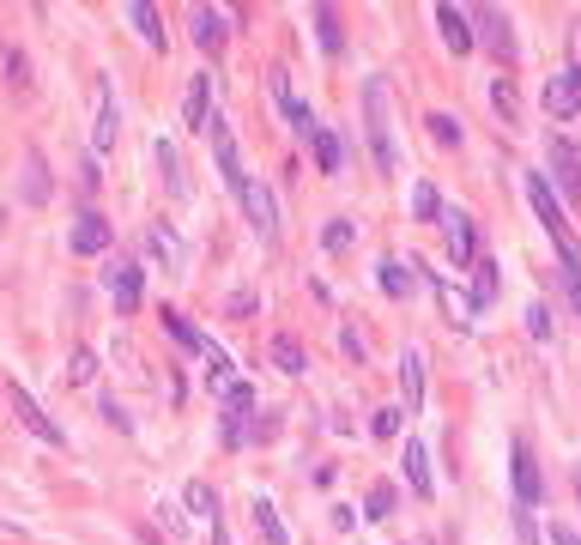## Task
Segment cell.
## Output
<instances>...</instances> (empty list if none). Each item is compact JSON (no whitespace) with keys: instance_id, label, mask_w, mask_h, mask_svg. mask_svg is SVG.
Instances as JSON below:
<instances>
[{"instance_id":"cell-37","label":"cell","mask_w":581,"mask_h":545,"mask_svg":"<svg viewBox=\"0 0 581 545\" xmlns=\"http://www.w3.org/2000/svg\"><path fill=\"white\" fill-rule=\"evenodd\" d=\"M551 545H581L575 527H551Z\"/></svg>"},{"instance_id":"cell-31","label":"cell","mask_w":581,"mask_h":545,"mask_svg":"<svg viewBox=\"0 0 581 545\" xmlns=\"http://www.w3.org/2000/svg\"><path fill=\"white\" fill-rule=\"evenodd\" d=\"M527 333H533V340H551V309L546 304H527Z\"/></svg>"},{"instance_id":"cell-35","label":"cell","mask_w":581,"mask_h":545,"mask_svg":"<svg viewBox=\"0 0 581 545\" xmlns=\"http://www.w3.org/2000/svg\"><path fill=\"white\" fill-rule=\"evenodd\" d=\"M321 243H328V249H345V243H352V225H345V218H333V225L321 230Z\"/></svg>"},{"instance_id":"cell-33","label":"cell","mask_w":581,"mask_h":545,"mask_svg":"<svg viewBox=\"0 0 581 545\" xmlns=\"http://www.w3.org/2000/svg\"><path fill=\"white\" fill-rule=\"evenodd\" d=\"M188 510H194V515H206V522H218V510H212V491H206V485H188Z\"/></svg>"},{"instance_id":"cell-3","label":"cell","mask_w":581,"mask_h":545,"mask_svg":"<svg viewBox=\"0 0 581 545\" xmlns=\"http://www.w3.org/2000/svg\"><path fill=\"white\" fill-rule=\"evenodd\" d=\"M364 134H370V158H376V171H394V134H387V85L382 80L364 85Z\"/></svg>"},{"instance_id":"cell-30","label":"cell","mask_w":581,"mask_h":545,"mask_svg":"<svg viewBox=\"0 0 581 545\" xmlns=\"http://www.w3.org/2000/svg\"><path fill=\"white\" fill-rule=\"evenodd\" d=\"M273 363L286 376H303V346H291V340H273Z\"/></svg>"},{"instance_id":"cell-13","label":"cell","mask_w":581,"mask_h":545,"mask_svg":"<svg viewBox=\"0 0 581 545\" xmlns=\"http://www.w3.org/2000/svg\"><path fill=\"white\" fill-rule=\"evenodd\" d=\"M183 122L188 127H212V73H194V85L183 97Z\"/></svg>"},{"instance_id":"cell-16","label":"cell","mask_w":581,"mask_h":545,"mask_svg":"<svg viewBox=\"0 0 581 545\" xmlns=\"http://www.w3.org/2000/svg\"><path fill=\"white\" fill-rule=\"evenodd\" d=\"M406 485L418 497H436V473H430V449L424 443H406Z\"/></svg>"},{"instance_id":"cell-4","label":"cell","mask_w":581,"mask_h":545,"mask_svg":"<svg viewBox=\"0 0 581 545\" xmlns=\"http://www.w3.org/2000/svg\"><path fill=\"white\" fill-rule=\"evenodd\" d=\"M237 200H242V213H249L255 237H273V230H279V200H273V188H267L261 176H242V182H237Z\"/></svg>"},{"instance_id":"cell-11","label":"cell","mask_w":581,"mask_h":545,"mask_svg":"<svg viewBox=\"0 0 581 545\" xmlns=\"http://www.w3.org/2000/svg\"><path fill=\"white\" fill-rule=\"evenodd\" d=\"M551 171H558V182H563V194L570 200H581V146L575 140H551Z\"/></svg>"},{"instance_id":"cell-1","label":"cell","mask_w":581,"mask_h":545,"mask_svg":"<svg viewBox=\"0 0 581 545\" xmlns=\"http://www.w3.org/2000/svg\"><path fill=\"white\" fill-rule=\"evenodd\" d=\"M164 328L176 333V340L188 346V352H200L206 358V382L218 388V394L230 400V407H249V382H237V370H230V358H225V346L212 340V333H200V328H188L183 316H164Z\"/></svg>"},{"instance_id":"cell-32","label":"cell","mask_w":581,"mask_h":545,"mask_svg":"<svg viewBox=\"0 0 581 545\" xmlns=\"http://www.w3.org/2000/svg\"><path fill=\"white\" fill-rule=\"evenodd\" d=\"M430 134L443 140V146H460V122L455 115H430Z\"/></svg>"},{"instance_id":"cell-20","label":"cell","mask_w":581,"mask_h":545,"mask_svg":"<svg viewBox=\"0 0 581 545\" xmlns=\"http://www.w3.org/2000/svg\"><path fill=\"white\" fill-rule=\"evenodd\" d=\"M110 140H115V91H110V80H103V85H97V127H92V146L110 152Z\"/></svg>"},{"instance_id":"cell-2","label":"cell","mask_w":581,"mask_h":545,"mask_svg":"<svg viewBox=\"0 0 581 545\" xmlns=\"http://www.w3.org/2000/svg\"><path fill=\"white\" fill-rule=\"evenodd\" d=\"M527 200H533V218H539V225H546V237L558 243V255H563V272H570V279H581V249H575V237H570V218H563L558 194H551V182L539 176V171H527Z\"/></svg>"},{"instance_id":"cell-22","label":"cell","mask_w":581,"mask_h":545,"mask_svg":"<svg viewBox=\"0 0 581 545\" xmlns=\"http://www.w3.org/2000/svg\"><path fill=\"white\" fill-rule=\"evenodd\" d=\"M497 304V261H473V309Z\"/></svg>"},{"instance_id":"cell-7","label":"cell","mask_w":581,"mask_h":545,"mask_svg":"<svg viewBox=\"0 0 581 545\" xmlns=\"http://www.w3.org/2000/svg\"><path fill=\"white\" fill-rule=\"evenodd\" d=\"M575 110H581V68H558L546 80V115L563 122V115H575Z\"/></svg>"},{"instance_id":"cell-10","label":"cell","mask_w":581,"mask_h":545,"mask_svg":"<svg viewBox=\"0 0 581 545\" xmlns=\"http://www.w3.org/2000/svg\"><path fill=\"white\" fill-rule=\"evenodd\" d=\"M443 230H448V261L455 267L479 261V243H473V218L467 213H443Z\"/></svg>"},{"instance_id":"cell-23","label":"cell","mask_w":581,"mask_h":545,"mask_svg":"<svg viewBox=\"0 0 581 545\" xmlns=\"http://www.w3.org/2000/svg\"><path fill=\"white\" fill-rule=\"evenodd\" d=\"M127 19H134V31L146 37L152 49H164V24H158V7H146V0H139V7H127Z\"/></svg>"},{"instance_id":"cell-21","label":"cell","mask_w":581,"mask_h":545,"mask_svg":"<svg viewBox=\"0 0 581 545\" xmlns=\"http://www.w3.org/2000/svg\"><path fill=\"white\" fill-rule=\"evenodd\" d=\"M309 146H315V164H321L328 176H340V171H345V140H340V134L315 127V140H309Z\"/></svg>"},{"instance_id":"cell-28","label":"cell","mask_w":581,"mask_h":545,"mask_svg":"<svg viewBox=\"0 0 581 545\" xmlns=\"http://www.w3.org/2000/svg\"><path fill=\"white\" fill-rule=\"evenodd\" d=\"M490 103H497V115H502V122H521V103H515V85H509V80H497V85H490Z\"/></svg>"},{"instance_id":"cell-8","label":"cell","mask_w":581,"mask_h":545,"mask_svg":"<svg viewBox=\"0 0 581 545\" xmlns=\"http://www.w3.org/2000/svg\"><path fill=\"white\" fill-rule=\"evenodd\" d=\"M139 285H146V267H139V261H115L110 267V297H115L122 316H134V309H139Z\"/></svg>"},{"instance_id":"cell-24","label":"cell","mask_w":581,"mask_h":545,"mask_svg":"<svg viewBox=\"0 0 581 545\" xmlns=\"http://www.w3.org/2000/svg\"><path fill=\"white\" fill-rule=\"evenodd\" d=\"M376 285L387 297H412V272H406V261H382L376 267Z\"/></svg>"},{"instance_id":"cell-6","label":"cell","mask_w":581,"mask_h":545,"mask_svg":"<svg viewBox=\"0 0 581 545\" xmlns=\"http://www.w3.org/2000/svg\"><path fill=\"white\" fill-rule=\"evenodd\" d=\"M509 473H515V497H521V510H533L539 503V461H533V449H527V436H515L509 443Z\"/></svg>"},{"instance_id":"cell-9","label":"cell","mask_w":581,"mask_h":545,"mask_svg":"<svg viewBox=\"0 0 581 545\" xmlns=\"http://www.w3.org/2000/svg\"><path fill=\"white\" fill-rule=\"evenodd\" d=\"M473 24H479V37H485V49H490V55H497L502 68H509V61H515V37H509V19H502L497 7H485V12H473Z\"/></svg>"},{"instance_id":"cell-19","label":"cell","mask_w":581,"mask_h":545,"mask_svg":"<svg viewBox=\"0 0 581 545\" xmlns=\"http://www.w3.org/2000/svg\"><path fill=\"white\" fill-rule=\"evenodd\" d=\"M400 388H406V412L424 407V358L418 352H400Z\"/></svg>"},{"instance_id":"cell-14","label":"cell","mask_w":581,"mask_h":545,"mask_svg":"<svg viewBox=\"0 0 581 545\" xmlns=\"http://www.w3.org/2000/svg\"><path fill=\"white\" fill-rule=\"evenodd\" d=\"M212 152H218V171H225V182H230V194H237V182H242V164H237V140H230V127H225V115H212Z\"/></svg>"},{"instance_id":"cell-34","label":"cell","mask_w":581,"mask_h":545,"mask_svg":"<svg viewBox=\"0 0 581 545\" xmlns=\"http://www.w3.org/2000/svg\"><path fill=\"white\" fill-rule=\"evenodd\" d=\"M158 164H164V182H170V194H183V171H176V152L158 146Z\"/></svg>"},{"instance_id":"cell-26","label":"cell","mask_w":581,"mask_h":545,"mask_svg":"<svg viewBox=\"0 0 581 545\" xmlns=\"http://www.w3.org/2000/svg\"><path fill=\"white\" fill-rule=\"evenodd\" d=\"M436 213H443V200H436V188H430V182H418V188H412V218H424V225H436Z\"/></svg>"},{"instance_id":"cell-12","label":"cell","mask_w":581,"mask_h":545,"mask_svg":"<svg viewBox=\"0 0 581 545\" xmlns=\"http://www.w3.org/2000/svg\"><path fill=\"white\" fill-rule=\"evenodd\" d=\"M146 243L158 249V261L170 267V272H188V249H183V237H176L164 218H152V225H146Z\"/></svg>"},{"instance_id":"cell-36","label":"cell","mask_w":581,"mask_h":545,"mask_svg":"<svg viewBox=\"0 0 581 545\" xmlns=\"http://www.w3.org/2000/svg\"><path fill=\"white\" fill-rule=\"evenodd\" d=\"M400 419H406V412L382 407V412H376V424H370V431H376V436H394V431H400Z\"/></svg>"},{"instance_id":"cell-17","label":"cell","mask_w":581,"mask_h":545,"mask_svg":"<svg viewBox=\"0 0 581 545\" xmlns=\"http://www.w3.org/2000/svg\"><path fill=\"white\" fill-rule=\"evenodd\" d=\"M73 249L80 255L110 249V225H103V213H80V225H73Z\"/></svg>"},{"instance_id":"cell-25","label":"cell","mask_w":581,"mask_h":545,"mask_svg":"<svg viewBox=\"0 0 581 545\" xmlns=\"http://www.w3.org/2000/svg\"><path fill=\"white\" fill-rule=\"evenodd\" d=\"M315 37H321V49H345V31L333 19V7H315Z\"/></svg>"},{"instance_id":"cell-15","label":"cell","mask_w":581,"mask_h":545,"mask_svg":"<svg viewBox=\"0 0 581 545\" xmlns=\"http://www.w3.org/2000/svg\"><path fill=\"white\" fill-rule=\"evenodd\" d=\"M436 24H443V43L455 49V55H467V49H473V24H467V12H460V7H448V0H443V7H436Z\"/></svg>"},{"instance_id":"cell-18","label":"cell","mask_w":581,"mask_h":545,"mask_svg":"<svg viewBox=\"0 0 581 545\" xmlns=\"http://www.w3.org/2000/svg\"><path fill=\"white\" fill-rule=\"evenodd\" d=\"M188 31H194V43L218 49V43H225V12H218V7H194L188 12Z\"/></svg>"},{"instance_id":"cell-38","label":"cell","mask_w":581,"mask_h":545,"mask_svg":"<svg viewBox=\"0 0 581 545\" xmlns=\"http://www.w3.org/2000/svg\"><path fill=\"white\" fill-rule=\"evenodd\" d=\"M575 497H581V466H575Z\"/></svg>"},{"instance_id":"cell-5","label":"cell","mask_w":581,"mask_h":545,"mask_svg":"<svg viewBox=\"0 0 581 545\" xmlns=\"http://www.w3.org/2000/svg\"><path fill=\"white\" fill-rule=\"evenodd\" d=\"M7 400H12V412H19V424H24V431H31V436H43L49 449H61V443H68V436H61V424H55V419H49V412H43V407H37V400H31V388L7 382Z\"/></svg>"},{"instance_id":"cell-27","label":"cell","mask_w":581,"mask_h":545,"mask_svg":"<svg viewBox=\"0 0 581 545\" xmlns=\"http://www.w3.org/2000/svg\"><path fill=\"white\" fill-rule=\"evenodd\" d=\"M394 510H400V491H394V485H376V491H370V510H364L370 522H387Z\"/></svg>"},{"instance_id":"cell-29","label":"cell","mask_w":581,"mask_h":545,"mask_svg":"<svg viewBox=\"0 0 581 545\" xmlns=\"http://www.w3.org/2000/svg\"><path fill=\"white\" fill-rule=\"evenodd\" d=\"M255 522H261L267 545H291V534H286V527H279V515H273V503H255Z\"/></svg>"}]
</instances>
